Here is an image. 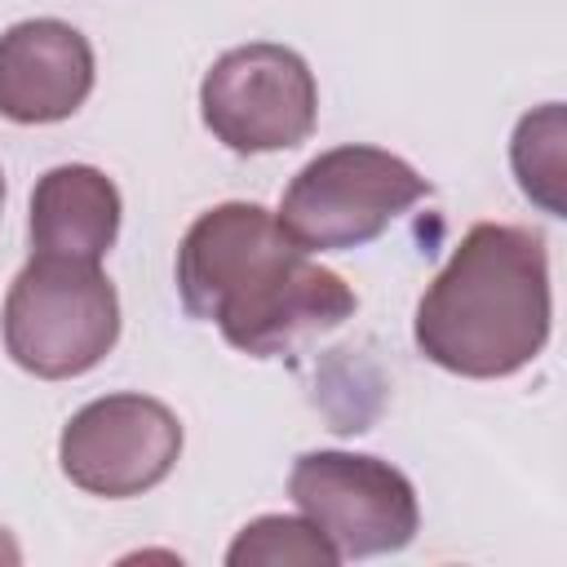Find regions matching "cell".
I'll use <instances>...</instances> for the list:
<instances>
[{"label": "cell", "instance_id": "obj_10", "mask_svg": "<svg viewBox=\"0 0 567 567\" xmlns=\"http://www.w3.org/2000/svg\"><path fill=\"white\" fill-rule=\"evenodd\" d=\"M509 164H514V177H518L523 195L536 208H545L549 217H567V199H563V182H567V120H563V102H545V106L527 111L514 124Z\"/></svg>", "mask_w": 567, "mask_h": 567}, {"label": "cell", "instance_id": "obj_3", "mask_svg": "<svg viewBox=\"0 0 567 567\" xmlns=\"http://www.w3.org/2000/svg\"><path fill=\"white\" fill-rule=\"evenodd\" d=\"M0 332L9 359L22 372L40 381L84 377L120 341L115 284L97 261L31 252V261L9 284Z\"/></svg>", "mask_w": 567, "mask_h": 567}, {"label": "cell", "instance_id": "obj_6", "mask_svg": "<svg viewBox=\"0 0 567 567\" xmlns=\"http://www.w3.org/2000/svg\"><path fill=\"white\" fill-rule=\"evenodd\" d=\"M292 505L332 540L337 558H377L412 545L421 509L403 470L368 452H301L288 474Z\"/></svg>", "mask_w": 567, "mask_h": 567}, {"label": "cell", "instance_id": "obj_1", "mask_svg": "<svg viewBox=\"0 0 567 567\" xmlns=\"http://www.w3.org/2000/svg\"><path fill=\"white\" fill-rule=\"evenodd\" d=\"M177 292L190 319L217 323L252 359L297 354L359 310L354 288L310 261L279 217L248 199H226L190 221L177 248Z\"/></svg>", "mask_w": 567, "mask_h": 567}, {"label": "cell", "instance_id": "obj_9", "mask_svg": "<svg viewBox=\"0 0 567 567\" xmlns=\"http://www.w3.org/2000/svg\"><path fill=\"white\" fill-rule=\"evenodd\" d=\"M120 190L93 164H58L31 190V252L102 261L120 235Z\"/></svg>", "mask_w": 567, "mask_h": 567}, {"label": "cell", "instance_id": "obj_7", "mask_svg": "<svg viewBox=\"0 0 567 567\" xmlns=\"http://www.w3.org/2000/svg\"><path fill=\"white\" fill-rule=\"evenodd\" d=\"M182 456V421L151 394H102L84 403L58 439L62 474L106 501L142 496L173 474Z\"/></svg>", "mask_w": 567, "mask_h": 567}, {"label": "cell", "instance_id": "obj_5", "mask_svg": "<svg viewBox=\"0 0 567 567\" xmlns=\"http://www.w3.org/2000/svg\"><path fill=\"white\" fill-rule=\"evenodd\" d=\"M208 133L235 155H270L315 133L319 84L306 58L275 40L226 49L199 84Z\"/></svg>", "mask_w": 567, "mask_h": 567}, {"label": "cell", "instance_id": "obj_4", "mask_svg": "<svg viewBox=\"0 0 567 567\" xmlns=\"http://www.w3.org/2000/svg\"><path fill=\"white\" fill-rule=\"evenodd\" d=\"M425 195L430 182L403 155L350 142L297 168L275 217L306 252H341L385 235Z\"/></svg>", "mask_w": 567, "mask_h": 567}, {"label": "cell", "instance_id": "obj_2", "mask_svg": "<svg viewBox=\"0 0 567 567\" xmlns=\"http://www.w3.org/2000/svg\"><path fill=\"white\" fill-rule=\"evenodd\" d=\"M549 252L527 226L478 221L416 301V350L456 377L496 381L527 368L549 341Z\"/></svg>", "mask_w": 567, "mask_h": 567}, {"label": "cell", "instance_id": "obj_8", "mask_svg": "<svg viewBox=\"0 0 567 567\" xmlns=\"http://www.w3.org/2000/svg\"><path fill=\"white\" fill-rule=\"evenodd\" d=\"M93 44L62 18H27L0 35V115L13 124L71 120L93 93Z\"/></svg>", "mask_w": 567, "mask_h": 567}, {"label": "cell", "instance_id": "obj_11", "mask_svg": "<svg viewBox=\"0 0 567 567\" xmlns=\"http://www.w3.org/2000/svg\"><path fill=\"white\" fill-rule=\"evenodd\" d=\"M226 563L230 567H288V563H301V567H337V549L332 540L301 514H261L252 523L239 527V536L230 540L226 549Z\"/></svg>", "mask_w": 567, "mask_h": 567}, {"label": "cell", "instance_id": "obj_12", "mask_svg": "<svg viewBox=\"0 0 567 567\" xmlns=\"http://www.w3.org/2000/svg\"><path fill=\"white\" fill-rule=\"evenodd\" d=\"M0 208H4V173H0Z\"/></svg>", "mask_w": 567, "mask_h": 567}]
</instances>
